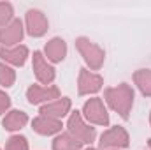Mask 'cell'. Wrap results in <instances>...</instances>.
Returning <instances> with one entry per match:
<instances>
[{
  "mask_svg": "<svg viewBox=\"0 0 151 150\" xmlns=\"http://www.w3.org/2000/svg\"><path fill=\"white\" fill-rule=\"evenodd\" d=\"M34 71H35V76H37L39 81H42L46 85L51 83L53 78H55V69L46 64V60H44V57H42L40 51L34 53Z\"/></svg>",
  "mask_w": 151,
  "mask_h": 150,
  "instance_id": "8992f818",
  "label": "cell"
},
{
  "mask_svg": "<svg viewBox=\"0 0 151 150\" xmlns=\"http://www.w3.org/2000/svg\"><path fill=\"white\" fill-rule=\"evenodd\" d=\"M27 48L25 46H19V48H14V50H7L4 46H0V57L7 62H12L16 66H23L25 64V58H27Z\"/></svg>",
  "mask_w": 151,
  "mask_h": 150,
  "instance_id": "8fae6325",
  "label": "cell"
},
{
  "mask_svg": "<svg viewBox=\"0 0 151 150\" xmlns=\"http://www.w3.org/2000/svg\"><path fill=\"white\" fill-rule=\"evenodd\" d=\"M14 83V71H11L9 67L0 64V85L4 87H11Z\"/></svg>",
  "mask_w": 151,
  "mask_h": 150,
  "instance_id": "d6986e66",
  "label": "cell"
},
{
  "mask_svg": "<svg viewBox=\"0 0 151 150\" xmlns=\"http://www.w3.org/2000/svg\"><path fill=\"white\" fill-rule=\"evenodd\" d=\"M9 104H11V101H9V97L4 94V92H0V113L5 111L7 108H9Z\"/></svg>",
  "mask_w": 151,
  "mask_h": 150,
  "instance_id": "44dd1931",
  "label": "cell"
},
{
  "mask_svg": "<svg viewBox=\"0 0 151 150\" xmlns=\"http://www.w3.org/2000/svg\"><path fill=\"white\" fill-rule=\"evenodd\" d=\"M84 113L86 117L95 122V124H100V125H107L109 122V117H107V111L102 104L100 99H90L86 104H84Z\"/></svg>",
  "mask_w": 151,
  "mask_h": 150,
  "instance_id": "277c9868",
  "label": "cell"
},
{
  "mask_svg": "<svg viewBox=\"0 0 151 150\" xmlns=\"http://www.w3.org/2000/svg\"><path fill=\"white\" fill-rule=\"evenodd\" d=\"M23 36V30H21V21L19 20H14L7 28H2L0 32V41L4 44H14L18 42Z\"/></svg>",
  "mask_w": 151,
  "mask_h": 150,
  "instance_id": "30bf717a",
  "label": "cell"
},
{
  "mask_svg": "<svg viewBox=\"0 0 151 150\" xmlns=\"http://www.w3.org/2000/svg\"><path fill=\"white\" fill-rule=\"evenodd\" d=\"M34 129L40 134H53L56 131L62 129V124L55 118H47V117H40L37 120H34Z\"/></svg>",
  "mask_w": 151,
  "mask_h": 150,
  "instance_id": "4fadbf2b",
  "label": "cell"
},
{
  "mask_svg": "<svg viewBox=\"0 0 151 150\" xmlns=\"http://www.w3.org/2000/svg\"><path fill=\"white\" fill-rule=\"evenodd\" d=\"M11 14H12V7L9 4H0V25L11 20Z\"/></svg>",
  "mask_w": 151,
  "mask_h": 150,
  "instance_id": "ffe728a7",
  "label": "cell"
},
{
  "mask_svg": "<svg viewBox=\"0 0 151 150\" xmlns=\"http://www.w3.org/2000/svg\"><path fill=\"white\" fill-rule=\"evenodd\" d=\"M128 145V136L121 127H114L111 131L104 133L100 138V149L107 147H127Z\"/></svg>",
  "mask_w": 151,
  "mask_h": 150,
  "instance_id": "5b68a950",
  "label": "cell"
},
{
  "mask_svg": "<svg viewBox=\"0 0 151 150\" xmlns=\"http://www.w3.org/2000/svg\"><path fill=\"white\" fill-rule=\"evenodd\" d=\"M58 97V88L51 87H32L28 90V101L32 104H39L42 101H49V99H56Z\"/></svg>",
  "mask_w": 151,
  "mask_h": 150,
  "instance_id": "52a82bcc",
  "label": "cell"
},
{
  "mask_svg": "<svg viewBox=\"0 0 151 150\" xmlns=\"http://www.w3.org/2000/svg\"><path fill=\"white\" fill-rule=\"evenodd\" d=\"M135 81H137L139 88L146 95H151V71H139V73H135Z\"/></svg>",
  "mask_w": 151,
  "mask_h": 150,
  "instance_id": "e0dca14e",
  "label": "cell"
},
{
  "mask_svg": "<svg viewBox=\"0 0 151 150\" xmlns=\"http://www.w3.org/2000/svg\"><path fill=\"white\" fill-rule=\"evenodd\" d=\"M69 129H70V133L74 134L76 140H79L81 143H91L93 138H95V131H93V127L84 125L77 111H76L74 115L70 117V120H69Z\"/></svg>",
  "mask_w": 151,
  "mask_h": 150,
  "instance_id": "7a4b0ae2",
  "label": "cell"
},
{
  "mask_svg": "<svg viewBox=\"0 0 151 150\" xmlns=\"http://www.w3.org/2000/svg\"><path fill=\"white\" fill-rule=\"evenodd\" d=\"M65 51H67V48H65V42H63L62 39H53V41L46 46V53H47V57H49L53 62L63 60Z\"/></svg>",
  "mask_w": 151,
  "mask_h": 150,
  "instance_id": "5bb4252c",
  "label": "cell"
},
{
  "mask_svg": "<svg viewBox=\"0 0 151 150\" xmlns=\"http://www.w3.org/2000/svg\"><path fill=\"white\" fill-rule=\"evenodd\" d=\"M106 97H107L109 104L113 106L114 110H118V113L123 118H128V111H130L132 99H134V94H132L130 87L121 85L118 88H111V90L106 92Z\"/></svg>",
  "mask_w": 151,
  "mask_h": 150,
  "instance_id": "6da1fadb",
  "label": "cell"
},
{
  "mask_svg": "<svg viewBox=\"0 0 151 150\" xmlns=\"http://www.w3.org/2000/svg\"><path fill=\"white\" fill-rule=\"evenodd\" d=\"M102 85V78L95 74H90L88 71H81L79 76V94H90L97 92Z\"/></svg>",
  "mask_w": 151,
  "mask_h": 150,
  "instance_id": "ba28073f",
  "label": "cell"
},
{
  "mask_svg": "<svg viewBox=\"0 0 151 150\" xmlns=\"http://www.w3.org/2000/svg\"><path fill=\"white\" fill-rule=\"evenodd\" d=\"M69 108H70V101L69 99H62V101H58V103H55V104H49V106H44L40 113H42V117H47V118H60V117H63L65 113L69 111Z\"/></svg>",
  "mask_w": 151,
  "mask_h": 150,
  "instance_id": "7c38bea8",
  "label": "cell"
},
{
  "mask_svg": "<svg viewBox=\"0 0 151 150\" xmlns=\"http://www.w3.org/2000/svg\"><path fill=\"white\" fill-rule=\"evenodd\" d=\"M77 48L81 50V53L84 55L86 62H88L93 69H99V67H100V64H102V60H104V51H102L99 46L88 42L86 39H79V41H77Z\"/></svg>",
  "mask_w": 151,
  "mask_h": 150,
  "instance_id": "3957f363",
  "label": "cell"
},
{
  "mask_svg": "<svg viewBox=\"0 0 151 150\" xmlns=\"http://www.w3.org/2000/svg\"><path fill=\"white\" fill-rule=\"evenodd\" d=\"M81 145H83V143H81L79 140H76L72 134H62L60 138L55 140L53 149L55 150H79Z\"/></svg>",
  "mask_w": 151,
  "mask_h": 150,
  "instance_id": "2e32d148",
  "label": "cell"
},
{
  "mask_svg": "<svg viewBox=\"0 0 151 150\" xmlns=\"http://www.w3.org/2000/svg\"><path fill=\"white\" fill-rule=\"evenodd\" d=\"M27 120H28V117L23 111H11L4 118V127L9 131H16L19 127H23L27 124Z\"/></svg>",
  "mask_w": 151,
  "mask_h": 150,
  "instance_id": "9a60e30c",
  "label": "cell"
},
{
  "mask_svg": "<svg viewBox=\"0 0 151 150\" xmlns=\"http://www.w3.org/2000/svg\"><path fill=\"white\" fill-rule=\"evenodd\" d=\"M5 150H28V143L23 136H12L7 145H5Z\"/></svg>",
  "mask_w": 151,
  "mask_h": 150,
  "instance_id": "ac0fdd59",
  "label": "cell"
},
{
  "mask_svg": "<svg viewBox=\"0 0 151 150\" xmlns=\"http://www.w3.org/2000/svg\"><path fill=\"white\" fill-rule=\"evenodd\" d=\"M27 21H28V32L32 36H42L47 28V21L39 11H30L27 16Z\"/></svg>",
  "mask_w": 151,
  "mask_h": 150,
  "instance_id": "9c48e42d",
  "label": "cell"
},
{
  "mask_svg": "<svg viewBox=\"0 0 151 150\" xmlns=\"http://www.w3.org/2000/svg\"><path fill=\"white\" fill-rule=\"evenodd\" d=\"M90 150H93V149H90Z\"/></svg>",
  "mask_w": 151,
  "mask_h": 150,
  "instance_id": "7402d4cb",
  "label": "cell"
}]
</instances>
